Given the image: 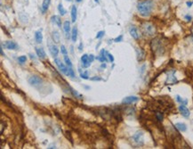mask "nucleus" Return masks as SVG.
Wrapping results in <instances>:
<instances>
[{
  "instance_id": "1",
  "label": "nucleus",
  "mask_w": 193,
  "mask_h": 149,
  "mask_svg": "<svg viewBox=\"0 0 193 149\" xmlns=\"http://www.w3.org/2000/svg\"><path fill=\"white\" fill-rule=\"evenodd\" d=\"M152 8H153V2L151 0H143L138 3L137 5L138 13L143 17H148L150 15Z\"/></svg>"
},
{
  "instance_id": "2",
  "label": "nucleus",
  "mask_w": 193,
  "mask_h": 149,
  "mask_svg": "<svg viewBox=\"0 0 193 149\" xmlns=\"http://www.w3.org/2000/svg\"><path fill=\"white\" fill-rule=\"evenodd\" d=\"M143 31L147 36H152L155 34V28L154 26L149 23H146L143 25Z\"/></svg>"
},
{
  "instance_id": "3",
  "label": "nucleus",
  "mask_w": 193,
  "mask_h": 149,
  "mask_svg": "<svg viewBox=\"0 0 193 149\" xmlns=\"http://www.w3.org/2000/svg\"><path fill=\"white\" fill-rule=\"evenodd\" d=\"M28 81H29V83L31 86H33V87H38V86H40V85L42 84V82H43L42 79H41L40 77H38V76H36V75L30 76V77L29 78Z\"/></svg>"
},
{
  "instance_id": "4",
  "label": "nucleus",
  "mask_w": 193,
  "mask_h": 149,
  "mask_svg": "<svg viewBox=\"0 0 193 149\" xmlns=\"http://www.w3.org/2000/svg\"><path fill=\"white\" fill-rule=\"evenodd\" d=\"M133 140L134 141V143L138 146H143V140H144V138H143V133L141 132V131H138L137 133H135L134 136H133Z\"/></svg>"
},
{
  "instance_id": "5",
  "label": "nucleus",
  "mask_w": 193,
  "mask_h": 149,
  "mask_svg": "<svg viewBox=\"0 0 193 149\" xmlns=\"http://www.w3.org/2000/svg\"><path fill=\"white\" fill-rule=\"evenodd\" d=\"M54 63L56 64V65L58 66V68H59V70L62 73H64V74H67V73H68V70H69V66L67 67L60 59H58V58H55L54 59Z\"/></svg>"
},
{
  "instance_id": "6",
  "label": "nucleus",
  "mask_w": 193,
  "mask_h": 149,
  "mask_svg": "<svg viewBox=\"0 0 193 149\" xmlns=\"http://www.w3.org/2000/svg\"><path fill=\"white\" fill-rule=\"evenodd\" d=\"M2 47H5V48L8 50H16L18 49V45L17 43L14 42V41H5L4 43L1 44Z\"/></svg>"
},
{
  "instance_id": "7",
  "label": "nucleus",
  "mask_w": 193,
  "mask_h": 149,
  "mask_svg": "<svg viewBox=\"0 0 193 149\" xmlns=\"http://www.w3.org/2000/svg\"><path fill=\"white\" fill-rule=\"evenodd\" d=\"M179 111H180L181 114H182L183 117H185V118H189V117H190L191 113H190V110L186 107V105L181 104V105L179 106Z\"/></svg>"
},
{
  "instance_id": "8",
  "label": "nucleus",
  "mask_w": 193,
  "mask_h": 149,
  "mask_svg": "<svg viewBox=\"0 0 193 149\" xmlns=\"http://www.w3.org/2000/svg\"><path fill=\"white\" fill-rule=\"evenodd\" d=\"M81 62H82V65H83L84 68H87V67H89L90 64H91V62L89 61V55L86 54H85L82 55V57H81Z\"/></svg>"
},
{
  "instance_id": "9",
  "label": "nucleus",
  "mask_w": 193,
  "mask_h": 149,
  "mask_svg": "<svg viewBox=\"0 0 193 149\" xmlns=\"http://www.w3.org/2000/svg\"><path fill=\"white\" fill-rule=\"evenodd\" d=\"M96 60H99L101 63H103V62H108L109 59H108V55H107V52L105 49L101 50V55L100 56H97L95 57Z\"/></svg>"
},
{
  "instance_id": "10",
  "label": "nucleus",
  "mask_w": 193,
  "mask_h": 149,
  "mask_svg": "<svg viewBox=\"0 0 193 149\" xmlns=\"http://www.w3.org/2000/svg\"><path fill=\"white\" fill-rule=\"evenodd\" d=\"M129 33H130V35H131L134 39L137 40V39H139V33H138V30H137L136 27L131 26V27L129 28Z\"/></svg>"
},
{
  "instance_id": "11",
  "label": "nucleus",
  "mask_w": 193,
  "mask_h": 149,
  "mask_svg": "<svg viewBox=\"0 0 193 149\" xmlns=\"http://www.w3.org/2000/svg\"><path fill=\"white\" fill-rule=\"evenodd\" d=\"M139 100V98L137 97H127V98H125L123 99V104H133V103H135Z\"/></svg>"
},
{
  "instance_id": "12",
  "label": "nucleus",
  "mask_w": 193,
  "mask_h": 149,
  "mask_svg": "<svg viewBox=\"0 0 193 149\" xmlns=\"http://www.w3.org/2000/svg\"><path fill=\"white\" fill-rule=\"evenodd\" d=\"M36 53L40 59H45L47 56V54L43 48H36Z\"/></svg>"
},
{
  "instance_id": "13",
  "label": "nucleus",
  "mask_w": 193,
  "mask_h": 149,
  "mask_svg": "<svg viewBox=\"0 0 193 149\" xmlns=\"http://www.w3.org/2000/svg\"><path fill=\"white\" fill-rule=\"evenodd\" d=\"M51 21H52L53 23L56 24L59 28L62 27V19H61L58 15H53V16H52V17H51Z\"/></svg>"
},
{
  "instance_id": "14",
  "label": "nucleus",
  "mask_w": 193,
  "mask_h": 149,
  "mask_svg": "<svg viewBox=\"0 0 193 149\" xmlns=\"http://www.w3.org/2000/svg\"><path fill=\"white\" fill-rule=\"evenodd\" d=\"M49 47H50V48H49V50H50L51 54H52L53 57H56V56L58 55V54H59V49H58V48H57L55 45H50Z\"/></svg>"
},
{
  "instance_id": "15",
  "label": "nucleus",
  "mask_w": 193,
  "mask_h": 149,
  "mask_svg": "<svg viewBox=\"0 0 193 149\" xmlns=\"http://www.w3.org/2000/svg\"><path fill=\"white\" fill-rule=\"evenodd\" d=\"M50 3H51V0H44V1H43L42 5H41V11H42L43 14H45V13L48 10Z\"/></svg>"
},
{
  "instance_id": "16",
  "label": "nucleus",
  "mask_w": 193,
  "mask_h": 149,
  "mask_svg": "<svg viewBox=\"0 0 193 149\" xmlns=\"http://www.w3.org/2000/svg\"><path fill=\"white\" fill-rule=\"evenodd\" d=\"M63 29L65 31V34L67 37H69L70 33H71V23L69 21H65L63 23Z\"/></svg>"
},
{
  "instance_id": "17",
  "label": "nucleus",
  "mask_w": 193,
  "mask_h": 149,
  "mask_svg": "<svg viewBox=\"0 0 193 149\" xmlns=\"http://www.w3.org/2000/svg\"><path fill=\"white\" fill-rule=\"evenodd\" d=\"M176 81H177V79H176V78H175V76H174V71H173L172 73H171V74H168V76H167V84H174Z\"/></svg>"
},
{
  "instance_id": "18",
  "label": "nucleus",
  "mask_w": 193,
  "mask_h": 149,
  "mask_svg": "<svg viewBox=\"0 0 193 149\" xmlns=\"http://www.w3.org/2000/svg\"><path fill=\"white\" fill-rule=\"evenodd\" d=\"M35 39H36L37 43H38V44L42 43V41H43V34H42L41 31L38 30V31H37L35 33Z\"/></svg>"
},
{
  "instance_id": "19",
  "label": "nucleus",
  "mask_w": 193,
  "mask_h": 149,
  "mask_svg": "<svg viewBox=\"0 0 193 149\" xmlns=\"http://www.w3.org/2000/svg\"><path fill=\"white\" fill-rule=\"evenodd\" d=\"M77 20V7L76 5H72L71 7V21L72 23H75Z\"/></svg>"
},
{
  "instance_id": "20",
  "label": "nucleus",
  "mask_w": 193,
  "mask_h": 149,
  "mask_svg": "<svg viewBox=\"0 0 193 149\" xmlns=\"http://www.w3.org/2000/svg\"><path fill=\"white\" fill-rule=\"evenodd\" d=\"M71 39H72L73 42L77 41V28L76 26L73 27L72 31H71Z\"/></svg>"
},
{
  "instance_id": "21",
  "label": "nucleus",
  "mask_w": 193,
  "mask_h": 149,
  "mask_svg": "<svg viewBox=\"0 0 193 149\" xmlns=\"http://www.w3.org/2000/svg\"><path fill=\"white\" fill-rule=\"evenodd\" d=\"M176 129H178L180 131H186L187 130V126L184 124V123H177L175 124Z\"/></svg>"
},
{
  "instance_id": "22",
  "label": "nucleus",
  "mask_w": 193,
  "mask_h": 149,
  "mask_svg": "<svg viewBox=\"0 0 193 149\" xmlns=\"http://www.w3.org/2000/svg\"><path fill=\"white\" fill-rule=\"evenodd\" d=\"M58 11H59V13L61 14V15H62V16L65 15V14H66V13H67V11L64 9L63 5H62V4H59V5H58Z\"/></svg>"
},
{
  "instance_id": "23",
  "label": "nucleus",
  "mask_w": 193,
  "mask_h": 149,
  "mask_svg": "<svg viewBox=\"0 0 193 149\" xmlns=\"http://www.w3.org/2000/svg\"><path fill=\"white\" fill-rule=\"evenodd\" d=\"M176 101H177L178 103H180L181 104H184V105H186V104H188V100L182 98L179 95L176 96Z\"/></svg>"
},
{
  "instance_id": "24",
  "label": "nucleus",
  "mask_w": 193,
  "mask_h": 149,
  "mask_svg": "<svg viewBox=\"0 0 193 149\" xmlns=\"http://www.w3.org/2000/svg\"><path fill=\"white\" fill-rule=\"evenodd\" d=\"M53 39H54V41L56 43H58L60 41V34L57 31H53Z\"/></svg>"
},
{
  "instance_id": "25",
  "label": "nucleus",
  "mask_w": 193,
  "mask_h": 149,
  "mask_svg": "<svg viewBox=\"0 0 193 149\" xmlns=\"http://www.w3.org/2000/svg\"><path fill=\"white\" fill-rule=\"evenodd\" d=\"M136 51H137V56H138V59H139V60L143 59V57H144V52H143L142 49H136Z\"/></svg>"
},
{
  "instance_id": "26",
  "label": "nucleus",
  "mask_w": 193,
  "mask_h": 149,
  "mask_svg": "<svg viewBox=\"0 0 193 149\" xmlns=\"http://www.w3.org/2000/svg\"><path fill=\"white\" fill-rule=\"evenodd\" d=\"M64 61H65V64H66L69 67H72V63L71 62V59L68 57V55H64Z\"/></svg>"
},
{
  "instance_id": "27",
  "label": "nucleus",
  "mask_w": 193,
  "mask_h": 149,
  "mask_svg": "<svg viewBox=\"0 0 193 149\" xmlns=\"http://www.w3.org/2000/svg\"><path fill=\"white\" fill-rule=\"evenodd\" d=\"M26 60H27V57H26V55H22V56H19V58H18V61H19V63L20 64H24L25 62H26Z\"/></svg>"
},
{
  "instance_id": "28",
  "label": "nucleus",
  "mask_w": 193,
  "mask_h": 149,
  "mask_svg": "<svg viewBox=\"0 0 193 149\" xmlns=\"http://www.w3.org/2000/svg\"><path fill=\"white\" fill-rule=\"evenodd\" d=\"M67 76H71V77H74L75 73H74V71L72 70L71 67H69V70H68V73H67Z\"/></svg>"
},
{
  "instance_id": "29",
  "label": "nucleus",
  "mask_w": 193,
  "mask_h": 149,
  "mask_svg": "<svg viewBox=\"0 0 193 149\" xmlns=\"http://www.w3.org/2000/svg\"><path fill=\"white\" fill-rule=\"evenodd\" d=\"M61 52H62V54L63 55H67V54H68V51H67L66 48H65L64 46H62V47H61Z\"/></svg>"
},
{
  "instance_id": "30",
  "label": "nucleus",
  "mask_w": 193,
  "mask_h": 149,
  "mask_svg": "<svg viewBox=\"0 0 193 149\" xmlns=\"http://www.w3.org/2000/svg\"><path fill=\"white\" fill-rule=\"evenodd\" d=\"M80 77L82 78V79H89V77H88V75H87V73L86 72V73H80Z\"/></svg>"
},
{
  "instance_id": "31",
  "label": "nucleus",
  "mask_w": 193,
  "mask_h": 149,
  "mask_svg": "<svg viewBox=\"0 0 193 149\" xmlns=\"http://www.w3.org/2000/svg\"><path fill=\"white\" fill-rule=\"evenodd\" d=\"M107 55H108V59H109V61L110 62H114V57H113V55L111 54H110V53H107Z\"/></svg>"
},
{
  "instance_id": "32",
  "label": "nucleus",
  "mask_w": 193,
  "mask_h": 149,
  "mask_svg": "<svg viewBox=\"0 0 193 149\" xmlns=\"http://www.w3.org/2000/svg\"><path fill=\"white\" fill-rule=\"evenodd\" d=\"M104 33H105V32H104V31H102V30H101V31H99V32L97 33L96 39H101L102 36H104Z\"/></svg>"
},
{
  "instance_id": "33",
  "label": "nucleus",
  "mask_w": 193,
  "mask_h": 149,
  "mask_svg": "<svg viewBox=\"0 0 193 149\" xmlns=\"http://www.w3.org/2000/svg\"><path fill=\"white\" fill-rule=\"evenodd\" d=\"M156 115H157V118H158V121H160V122H161V121L163 120V114H161L160 113H157V114H156Z\"/></svg>"
},
{
  "instance_id": "34",
  "label": "nucleus",
  "mask_w": 193,
  "mask_h": 149,
  "mask_svg": "<svg viewBox=\"0 0 193 149\" xmlns=\"http://www.w3.org/2000/svg\"><path fill=\"white\" fill-rule=\"evenodd\" d=\"M184 19H186V21H187V22H191V21L192 20V16H191V15H190V14H187V15H185V16H184Z\"/></svg>"
},
{
  "instance_id": "35",
  "label": "nucleus",
  "mask_w": 193,
  "mask_h": 149,
  "mask_svg": "<svg viewBox=\"0 0 193 149\" xmlns=\"http://www.w3.org/2000/svg\"><path fill=\"white\" fill-rule=\"evenodd\" d=\"M122 39H123V36L120 35L119 37L116 38V39H114V41H115V42H121V41H122Z\"/></svg>"
},
{
  "instance_id": "36",
  "label": "nucleus",
  "mask_w": 193,
  "mask_h": 149,
  "mask_svg": "<svg viewBox=\"0 0 193 149\" xmlns=\"http://www.w3.org/2000/svg\"><path fill=\"white\" fill-rule=\"evenodd\" d=\"M71 92H72L73 95H74L75 97H77V98H81V95H79V94H78V93H77V91H75V90H74V89H72V88H71Z\"/></svg>"
},
{
  "instance_id": "37",
  "label": "nucleus",
  "mask_w": 193,
  "mask_h": 149,
  "mask_svg": "<svg viewBox=\"0 0 193 149\" xmlns=\"http://www.w3.org/2000/svg\"><path fill=\"white\" fill-rule=\"evenodd\" d=\"M90 80H101V79L100 77H93L90 78Z\"/></svg>"
},
{
  "instance_id": "38",
  "label": "nucleus",
  "mask_w": 193,
  "mask_h": 149,
  "mask_svg": "<svg viewBox=\"0 0 193 149\" xmlns=\"http://www.w3.org/2000/svg\"><path fill=\"white\" fill-rule=\"evenodd\" d=\"M94 60H95V56H94L93 54H90V55H89V61L92 63V62H94Z\"/></svg>"
},
{
  "instance_id": "39",
  "label": "nucleus",
  "mask_w": 193,
  "mask_h": 149,
  "mask_svg": "<svg viewBox=\"0 0 193 149\" xmlns=\"http://www.w3.org/2000/svg\"><path fill=\"white\" fill-rule=\"evenodd\" d=\"M186 4H187V6H188V7H191V6L192 5L193 1H191V2H187Z\"/></svg>"
},
{
  "instance_id": "40",
  "label": "nucleus",
  "mask_w": 193,
  "mask_h": 149,
  "mask_svg": "<svg viewBox=\"0 0 193 149\" xmlns=\"http://www.w3.org/2000/svg\"><path fill=\"white\" fill-rule=\"evenodd\" d=\"M101 68H106V64H101Z\"/></svg>"
},
{
  "instance_id": "41",
  "label": "nucleus",
  "mask_w": 193,
  "mask_h": 149,
  "mask_svg": "<svg viewBox=\"0 0 193 149\" xmlns=\"http://www.w3.org/2000/svg\"><path fill=\"white\" fill-rule=\"evenodd\" d=\"M95 2L97 3V4H99V3H100V0H95Z\"/></svg>"
},
{
  "instance_id": "42",
  "label": "nucleus",
  "mask_w": 193,
  "mask_h": 149,
  "mask_svg": "<svg viewBox=\"0 0 193 149\" xmlns=\"http://www.w3.org/2000/svg\"><path fill=\"white\" fill-rule=\"evenodd\" d=\"M76 1H77V2H81L82 0H76Z\"/></svg>"
},
{
  "instance_id": "43",
  "label": "nucleus",
  "mask_w": 193,
  "mask_h": 149,
  "mask_svg": "<svg viewBox=\"0 0 193 149\" xmlns=\"http://www.w3.org/2000/svg\"><path fill=\"white\" fill-rule=\"evenodd\" d=\"M66 1H71V0H66Z\"/></svg>"
}]
</instances>
